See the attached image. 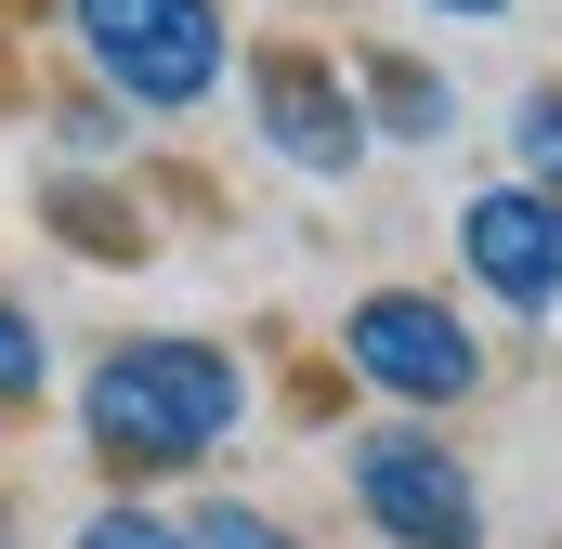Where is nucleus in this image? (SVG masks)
Listing matches in <instances>:
<instances>
[{
  "label": "nucleus",
  "instance_id": "1",
  "mask_svg": "<svg viewBox=\"0 0 562 549\" xmlns=\"http://www.w3.org/2000/svg\"><path fill=\"white\" fill-rule=\"evenodd\" d=\"M79 458L92 471H119V484H183V471H210L236 432H249V354L223 340V327H119L92 367H79Z\"/></svg>",
  "mask_w": 562,
  "mask_h": 549
},
{
  "label": "nucleus",
  "instance_id": "2",
  "mask_svg": "<svg viewBox=\"0 0 562 549\" xmlns=\"http://www.w3.org/2000/svg\"><path fill=\"white\" fill-rule=\"evenodd\" d=\"M92 92H119L144 132H183L236 92V0H53Z\"/></svg>",
  "mask_w": 562,
  "mask_h": 549
},
{
  "label": "nucleus",
  "instance_id": "3",
  "mask_svg": "<svg viewBox=\"0 0 562 549\" xmlns=\"http://www.w3.org/2000/svg\"><path fill=\"white\" fill-rule=\"evenodd\" d=\"M340 380H353L367 406H393V418H458L497 380V354H484V327H471L458 288L380 274V288L340 301Z\"/></svg>",
  "mask_w": 562,
  "mask_h": 549
},
{
  "label": "nucleus",
  "instance_id": "4",
  "mask_svg": "<svg viewBox=\"0 0 562 549\" xmlns=\"http://www.w3.org/2000/svg\"><path fill=\"white\" fill-rule=\"evenodd\" d=\"M340 497H353V524L380 549H484L497 537V497H484V471H471V445L445 418H393L380 406L340 445Z\"/></svg>",
  "mask_w": 562,
  "mask_h": 549
},
{
  "label": "nucleus",
  "instance_id": "5",
  "mask_svg": "<svg viewBox=\"0 0 562 549\" xmlns=\"http://www.w3.org/2000/svg\"><path fill=\"white\" fill-rule=\"evenodd\" d=\"M236 105H249V144L314 197H340L380 157L367 105H353V53H327V40H249L236 53Z\"/></svg>",
  "mask_w": 562,
  "mask_h": 549
},
{
  "label": "nucleus",
  "instance_id": "6",
  "mask_svg": "<svg viewBox=\"0 0 562 549\" xmlns=\"http://www.w3.org/2000/svg\"><path fill=\"white\" fill-rule=\"evenodd\" d=\"M445 249H458V301L471 314H510V327H550L562 314V197L550 183L484 170L445 210Z\"/></svg>",
  "mask_w": 562,
  "mask_h": 549
},
{
  "label": "nucleus",
  "instance_id": "7",
  "mask_svg": "<svg viewBox=\"0 0 562 549\" xmlns=\"http://www.w3.org/2000/svg\"><path fill=\"white\" fill-rule=\"evenodd\" d=\"M353 105H367L380 157H445V144L471 132L458 66H445V53H406V40H353Z\"/></svg>",
  "mask_w": 562,
  "mask_h": 549
},
{
  "label": "nucleus",
  "instance_id": "8",
  "mask_svg": "<svg viewBox=\"0 0 562 549\" xmlns=\"http://www.w3.org/2000/svg\"><path fill=\"white\" fill-rule=\"evenodd\" d=\"M40 223H53L79 262H144V249H157L119 170H53V183H40Z\"/></svg>",
  "mask_w": 562,
  "mask_h": 549
},
{
  "label": "nucleus",
  "instance_id": "9",
  "mask_svg": "<svg viewBox=\"0 0 562 549\" xmlns=\"http://www.w3.org/2000/svg\"><path fill=\"white\" fill-rule=\"evenodd\" d=\"M132 144H144V119L119 105V92H53V170H132Z\"/></svg>",
  "mask_w": 562,
  "mask_h": 549
},
{
  "label": "nucleus",
  "instance_id": "10",
  "mask_svg": "<svg viewBox=\"0 0 562 549\" xmlns=\"http://www.w3.org/2000/svg\"><path fill=\"white\" fill-rule=\"evenodd\" d=\"M53 406V327L26 288H0V418H40Z\"/></svg>",
  "mask_w": 562,
  "mask_h": 549
},
{
  "label": "nucleus",
  "instance_id": "11",
  "mask_svg": "<svg viewBox=\"0 0 562 549\" xmlns=\"http://www.w3.org/2000/svg\"><path fill=\"white\" fill-rule=\"evenodd\" d=\"M66 549H183V511H157L144 484H119V497L79 511V537H66Z\"/></svg>",
  "mask_w": 562,
  "mask_h": 549
},
{
  "label": "nucleus",
  "instance_id": "12",
  "mask_svg": "<svg viewBox=\"0 0 562 549\" xmlns=\"http://www.w3.org/2000/svg\"><path fill=\"white\" fill-rule=\"evenodd\" d=\"M510 170H524V183H550V197H562V66H550V79H524V92H510Z\"/></svg>",
  "mask_w": 562,
  "mask_h": 549
},
{
  "label": "nucleus",
  "instance_id": "13",
  "mask_svg": "<svg viewBox=\"0 0 562 549\" xmlns=\"http://www.w3.org/2000/svg\"><path fill=\"white\" fill-rule=\"evenodd\" d=\"M183 549H301V537H288V511H262V497H196L183 511Z\"/></svg>",
  "mask_w": 562,
  "mask_h": 549
},
{
  "label": "nucleus",
  "instance_id": "14",
  "mask_svg": "<svg viewBox=\"0 0 562 549\" xmlns=\"http://www.w3.org/2000/svg\"><path fill=\"white\" fill-rule=\"evenodd\" d=\"M406 13H431V26H510L524 0H406Z\"/></svg>",
  "mask_w": 562,
  "mask_h": 549
},
{
  "label": "nucleus",
  "instance_id": "15",
  "mask_svg": "<svg viewBox=\"0 0 562 549\" xmlns=\"http://www.w3.org/2000/svg\"><path fill=\"white\" fill-rule=\"evenodd\" d=\"M0 549H26V537H13V497H0Z\"/></svg>",
  "mask_w": 562,
  "mask_h": 549
},
{
  "label": "nucleus",
  "instance_id": "16",
  "mask_svg": "<svg viewBox=\"0 0 562 549\" xmlns=\"http://www.w3.org/2000/svg\"><path fill=\"white\" fill-rule=\"evenodd\" d=\"M13 13H26V0H0V26H13Z\"/></svg>",
  "mask_w": 562,
  "mask_h": 549
}]
</instances>
